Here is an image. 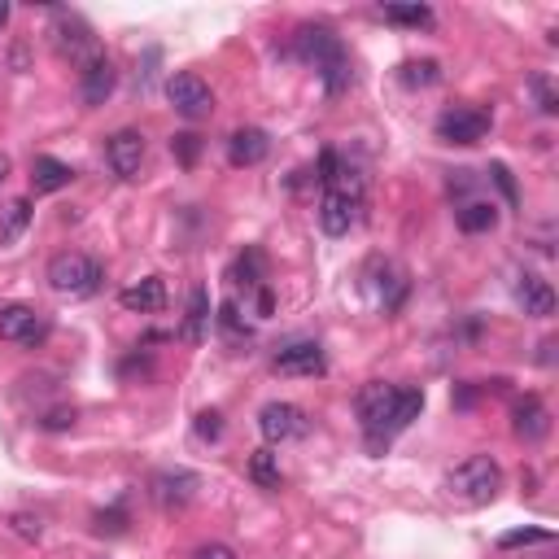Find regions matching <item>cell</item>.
Returning a JSON list of instances; mask_svg holds the SVG:
<instances>
[{
	"instance_id": "7a4b0ae2",
	"label": "cell",
	"mask_w": 559,
	"mask_h": 559,
	"mask_svg": "<svg viewBox=\"0 0 559 559\" xmlns=\"http://www.w3.org/2000/svg\"><path fill=\"white\" fill-rule=\"evenodd\" d=\"M293 57L319 70L328 97H341V92L354 83L350 53H346V44L337 40V31H332V27H319V22H306V27H297V35H293Z\"/></svg>"
},
{
	"instance_id": "8fae6325",
	"label": "cell",
	"mask_w": 559,
	"mask_h": 559,
	"mask_svg": "<svg viewBox=\"0 0 559 559\" xmlns=\"http://www.w3.org/2000/svg\"><path fill=\"white\" fill-rule=\"evenodd\" d=\"M197 490H201V477L197 472H188V468H166V472H158V477L149 481V494H153V503H158L162 511L188 507Z\"/></svg>"
},
{
	"instance_id": "2e32d148",
	"label": "cell",
	"mask_w": 559,
	"mask_h": 559,
	"mask_svg": "<svg viewBox=\"0 0 559 559\" xmlns=\"http://www.w3.org/2000/svg\"><path fill=\"white\" fill-rule=\"evenodd\" d=\"M359 206L363 201H350L341 193H324L319 197V228L328 236H350V228L359 223Z\"/></svg>"
},
{
	"instance_id": "52a82bcc",
	"label": "cell",
	"mask_w": 559,
	"mask_h": 559,
	"mask_svg": "<svg viewBox=\"0 0 559 559\" xmlns=\"http://www.w3.org/2000/svg\"><path fill=\"white\" fill-rule=\"evenodd\" d=\"M166 101H171V110L180 114V118H188V123H197V118H206L214 110L210 83L201 79V75H193V70L166 79Z\"/></svg>"
},
{
	"instance_id": "e0dca14e",
	"label": "cell",
	"mask_w": 559,
	"mask_h": 559,
	"mask_svg": "<svg viewBox=\"0 0 559 559\" xmlns=\"http://www.w3.org/2000/svg\"><path fill=\"white\" fill-rule=\"evenodd\" d=\"M271 153V136L263 127H236L228 136V162L232 166H258Z\"/></svg>"
},
{
	"instance_id": "83f0119b",
	"label": "cell",
	"mask_w": 559,
	"mask_h": 559,
	"mask_svg": "<svg viewBox=\"0 0 559 559\" xmlns=\"http://www.w3.org/2000/svg\"><path fill=\"white\" fill-rule=\"evenodd\" d=\"M533 542H551V529H516V533H503V538H498V546H503V551L533 546Z\"/></svg>"
},
{
	"instance_id": "e575fe53",
	"label": "cell",
	"mask_w": 559,
	"mask_h": 559,
	"mask_svg": "<svg viewBox=\"0 0 559 559\" xmlns=\"http://www.w3.org/2000/svg\"><path fill=\"white\" fill-rule=\"evenodd\" d=\"M70 424H75V411H49L40 420V428H49V433H57V428H70Z\"/></svg>"
},
{
	"instance_id": "603a6c76",
	"label": "cell",
	"mask_w": 559,
	"mask_h": 559,
	"mask_svg": "<svg viewBox=\"0 0 559 559\" xmlns=\"http://www.w3.org/2000/svg\"><path fill=\"white\" fill-rule=\"evenodd\" d=\"M380 14H385V22H398V27H411V31H428L437 22L428 5H385Z\"/></svg>"
},
{
	"instance_id": "f1b7e54d",
	"label": "cell",
	"mask_w": 559,
	"mask_h": 559,
	"mask_svg": "<svg viewBox=\"0 0 559 559\" xmlns=\"http://www.w3.org/2000/svg\"><path fill=\"white\" fill-rule=\"evenodd\" d=\"M9 529L18 533L22 542H40V516H31V511H14V516H9Z\"/></svg>"
},
{
	"instance_id": "9a60e30c",
	"label": "cell",
	"mask_w": 559,
	"mask_h": 559,
	"mask_svg": "<svg viewBox=\"0 0 559 559\" xmlns=\"http://www.w3.org/2000/svg\"><path fill=\"white\" fill-rule=\"evenodd\" d=\"M511 297H516V302L525 306V315H533V319L555 315V289L542 276H533V271H520L516 284H511Z\"/></svg>"
},
{
	"instance_id": "4316f807",
	"label": "cell",
	"mask_w": 559,
	"mask_h": 559,
	"mask_svg": "<svg viewBox=\"0 0 559 559\" xmlns=\"http://www.w3.org/2000/svg\"><path fill=\"white\" fill-rule=\"evenodd\" d=\"M529 88H533V97H538L542 114H559V97H555L551 79H546V75H529Z\"/></svg>"
},
{
	"instance_id": "d4e9b609",
	"label": "cell",
	"mask_w": 559,
	"mask_h": 559,
	"mask_svg": "<svg viewBox=\"0 0 559 559\" xmlns=\"http://www.w3.org/2000/svg\"><path fill=\"white\" fill-rule=\"evenodd\" d=\"M27 223H31V201H27V197L9 201V206H5V223H0V241L14 245L18 236L27 232Z\"/></svg>"
},
{
	"instance_id": "8992f818",
	"label": "cell",
	"mask_w": 559,
	"mask_h": 559,
	"mask_svg": "<svg viewBox=\"0 0 559 559\" xmlns=\"http://www.w3.org/2000/svg\"><path fill=\"white\" fill-rule=\"evenodd\" d=\"M49 35H53V49L62 53V57H70V62H79V66H88L92 57L101 53L92 27H88V22H83L79 14H70V9H57Z\"/></svg>"
},
{
	"instance_id": "f546056e",
	"label": "cell",
	"mask_w": 559,
	"mask_h": 559,
	"mask_svg": "<svg viewBox=\"0 0 559 559\" xmlns=\"http://www.w3.org/2000/svg\"><path fill=\"white\" fill-rule=\"evenodd\" d=\"M171 153H175V158H180L184 166H193V162L201 158V136H193V132H180V136L171 140Z\"/></svg>"
},
{
	"instance_id": "44dd1931",
	"label": "cell",
	"mask_w": 559,
	"mask_h": 559,
	"mask_svg": "<svg viewBox=\"0 0 559 559\" xmlns=\"http://www.w3.org/2000/svg\"><path fill=\"white\" fill-rule=\"evenodd\" d=\"M455 223H459V232H468V236L494 232L498 228V206L494 201H463V206L455 210Z\"/></svg>"
},
{
	"instance_id": "ac0fdd59",
	"label": "cell",
	"mask_w": 559,
	"mask_h": 559,
	"mask_svg": "<svg viewBox=\"0 0 559 559\" xmlns=\"http://www.w3.org/2000/svg\"><path fill=\"white\" fill-rule=\"evenodd\" d=\"M118 302H123V311H132V315H153V311L166 306V284L158 276H145V280L127 284V289L118 293Z\"/></svg>"
},
{
	"instance_id": "7402d4cb",
	"label": "cell",
	"mask_w": 559,
	"mask_h": 559,
	"mask_svg": "<svg viewBox=\"0 0 559 559\" xmlns=\"http://www.w3.org/2000/svg\"><path fill=\"white\" fill-rule=\"evenodd\" d=\"M263 276H267L263 249H245V254L232 263V271H228V280L232 284H245V289H263Z\"/></svg>"
},
{
	"instance_id": "d6a6232c",
	"label": "cell",
	"mask_w": 559,
	"mask_h": 559,
	"mask_svg": "<svg viewBox=\"0 0 559 559\" xmlns=\"http://www.w3.org/2000/svg\"><path fill=\"white\" fill-rule=\"evenodd\" d=\"M219 324L228 328V332H249V324L241 319V306H236V302H223L219 306Z\"/></svg>"
},
{
	"instance_id": "5bb4252c",
	"label": "cell",
	"mask_w": 559,
	"mask_h": 559,
	"mask_svg": "<svg viewBox=\"0 0 559 559\" xmlns=\"http://www.w3.org/2000/svg\"><path fill=\"white\" fill-rule=\"evenodd\" d=\"M511 433L520 437L525 446H538L546 433H551V411L542 407V398H520L516 407H511Z\"/></svg>"
},
{
	"instance_id": "74e56055",
	"label": "cell",
	"mask_w": 559,
	"mask_h": 559,
	"mask_svg": "<svg viewBox=\"0 0 559 559\" xmlns=\"http://www.w3.org/2000/svg\"><path fill=\"white\" fill-rule=\"evenodd\" d=\"M9 14H14V9H9V0H0V31H5V22H9Z\"/></svg>"
},
{
	"instance_id": "cb8c5ba5",
	"label": "cell",
	"mask_w": 559,
	"mask_h": 559,
	"mask_svg": "<svg viewBox=\"0 0 559 559\" xmlns=\"http://www.w3.org/2000/svg\"><path fill=\"white\" fill-rule=\"evenodd\" d=\"M249 477H254L263 490H280V455L271 446L254 450V459H249Z\"/></svg>"
},
{
	"instance_id": "ba28073f",
	"label": "cell",
	"mask_w": 559,
	"mask_h": 559,
	"mask_svg": "<svg viewBox=\"0 0 559 559\" xmlns=\"http://www.w3.org/2000/svg\"><path fill=\"white\" fill-rule=\"evenodd\" d=\"M258 433L267 437V446H284V442H297V437L311 433V415L293 402H267L258 411Z\"/></svg>"
},
{
	"instance_id": "484cf974",
	"label": "cell",
	"mask_w": 559,
	"mask_h": 559,
	"mask_svg": "<svg viewBox=\"0 0 559 559\" xmlns=\"http://www.w3.org/2000/svg\"><path fill=\"white\" fill-rule=\"evenodd\" d=\"M437 79H442V66L437 62H407L402 66V83H407V88H433Z\"/></svg>"
},
{
	"instance_id": "1f68e13d",
	"label": "cell",
	"mask_w": 559,
	"mask_h": 559,
	"mask_svg": "<svg viewBox=\"0 0 559 559\" xmlns=\"http://www.w3.org/2000/svg\"><path fill=\"white\" fill-rule=\"evenodd\" d=\"M490 180H494L498 188H503V197H507V206H511V210H516V206H520V193H516V180H511V171H507V166H503V162H494V166H490Z\"/></svg>"
},
{
	"instance_id": "836d02e7",
	"label": "cell",
	"mask_w": 559,
	"mask_h": 559,
	"mask_svg": "<svg viewBox=\"0 0 559 559\" xmlns=\"http://www.w3.org/2000/svg\"><path fill=\"white\" fill-rule=\"evenodd\" d=\"M193 559H236L232 546H223V542H206V546H197Z\"/></svg>"
},
{
	"instance_id": "6da1fadb",
	"label": "cell",
	"mask_w": 559,
	"mask_h": 559,
	"mask_svg": "<svg viewBox=\"0 0 559 559\" xmlns=\"http://www.w3.org/2000/svg\"><path fill=\"white\" fill-rule=\"evenodd\" d=\"M424 411V394L411 385H385V380H372V385L359 389V424L367 437V450H385L402 428H411V420H420Z\"/></svg>"
},
{
	"instance_id": "30bf717a",
	"label": "cell",
	"mask_w": 559,
	"mask_h": 559,
	"mask_svg": "<svg viewBox=\"0 0 559 559\" xmlns=\"http://www.w3.org/2000/svg\"><path fill=\"white\" fill-rule=\"evenodd\" d=\"M105 162H110L118 180H140V171H145V136L132 132V127L114 132L105 140Z\"/></svg>"
},
{
	"instance_id": "8d00e7d4",
	"label": "cell",
	"mask_w": 559,
	"mask_h": 559,
	"mask_svg": "<svg viewBox=\"0 0 559 559\" xmlns=\"http://www.w3.org/2000/svg\"><path fill=\"white\" fill-rule=\"evenodd\" d=\"M551 350H555V341H542V354H538V359H542L546 367H551V363H555V354H551Z\"/></svg>"
},
{
	"instance_id": "ffe728a7",
	"label": "cell",
	"mask_w": 559,
	"mask_h": 559,
	"mask_svg": "<svg viewBox=\"0 0 559 559\" xmlns=\"http://www.w3.org/2000/svg\"><path fill=\"white\" fill-rule=\"evenodd\" d=\"M206 332H210V293L197 284V289L188 293V311H184L180 337L188 341V346H201V341H206Z\"/></svg>"
},
{
	"instance_id": "d590c367",
	"label": "cell",
	"mask_w": 559,
	"mask_h": 559,
	"mask_svg": "<svg viewBox=\"0 0 559 559\" xmlns=\"http://www.w3.org/2000/svg\"><path fill=\"white\" fill-rule=\"evenodd\" d=\"M271 311H276V297H271V289L263 284V289H258V319H267Z\"/></svg>"
},
{
	"instance_id": "4dcf8cb0",
	"label": "cell",
	"mask_w": 559,
	"mask_h": 559,
	"mask_svg": "<svg viewBox=\"0 0 559 559\" xmlns=\"http://www.w3.org/2000/svg\"><path fill=\"white\" fill-rule=\"evenodd\" d=\"M193 433L201 437V442H219V437H223V415L219 411H201L197 424H193Z\"/></svg>"
},
{
	"instance_id": "5b68a950",
	"label": "cell",
	"mask_w": 559,
	"mask_h": 559,
	"mask_svg": "<svg viewBox=\"0 0 559 559\" xmlns=\"http://www.w3.org/2000/svg\"><path fill=\"white\" fill-rule=\"evenodd\" d=\"M494 118L490 110H481V105H450V110L437 118V140L442 145H481L485 136H490Z\"/></svg>"
},
{
	"instance_id": "7c38bea8",
	"label": "cell",
	"mask_w": 559,
	"mask_h": 559,
	"mask_svg": "<svg viewBox=\"0 0 559 559\" xmlns=\"http://www.w3.org/2000/svg\"><path fill=\"white\" fill-rule=\"evenodd\" d=\"M114 88H118V70H114V62L105 53H97L88 66L79 70V101L88 105V110H97V105L110 101Z\"/></svg>"
},
{
	"instance_id": "3957f363",
	"label": "cell",
	"mask_w": 559,
	"mask_h": 559,
	"mask_svg": "<svg viewBox=\"0 0 559 559\" xmlns=\"http://www.w3.org/2000/svg\"><path fill=\"white\" fill-rule=\"evenodd\" d=\"M442 490L450 503H459V507H485L498 490H503V468H498L494 455H468L442 477Z\"/></svg>"
},
{
	"instance_id": "4fadbf2b",
	"label": "cell",
	"mask_w": 559,
	"mask_h": 559,
	"mask_svg": "<svg viewBox=\"0 0 559 559\" xmlns=\"http://www.w3.org/2000/svg\"><path fill=\"white\" fill-rule=\"evenodd\" d=\"M280 376H324V350H319V341H293V346L276 350V359H271Z\"/></svg>"
},
{
	"instance_id": "d6986e66",
	"label": "cell",
	"mask_w": 559,
	"mask_h": 559,
	"mask_svg": "<svg viewBox=\"0 0 559 559\" xmlns=\"http://www.w3.org/2000/svg\"><path fill=\"white\" fill-rule=\"evenodd\" d=\"M70 180H75V166L62 162V158H49V153H44V158L31 162V188L35 193H62Z\"/></svg>"
},
{
	"instance_id": "f35d334b",
	"label": "cell",
	"mask_w": 559,
	"mask_h": 559,
	"mask_svg": "<svg viewBox=\"0 0 559 559\" xmlns=\"http://www.w3.org/2000/svg\"><path fill=\"white\" fill-rule=\"evenodd\" d=\"M5 180H9V158L0 153V188H5Z\"/></svg>"
},
{
	"instance_id": "9c48e42d",
	"label": "cell",
	"mask_w": 559,
	"mask_h": 559,
	"mask_svg": "<svg viewBox=\"0 0 559 559\" xmlns=\"http://www.w3.org/2000/svg\"><path fill=\"white\" fill-rule=\"evenodd\" d=\"M49 337V319L31 306H0V341H14V346H40Z\"/></svg>"
},
{
	"instance_id": "277c9868",
	"label": "cell",
	"mask_w": 559,
	"mask_h": 559,
	"mask_svg": "<svg viewBox=\"0 0 559 559\" xmlns=\"http://www.w3.org/2000/svg\"><path fill=\"white\" fill-rule=\"evenodd\" d=\"M44 280H49V289L62 293V297H92L105 280V267L97 263V258L79 254V249H66V254H57L49 263Z\"/></svg>"
}]
</instances>
